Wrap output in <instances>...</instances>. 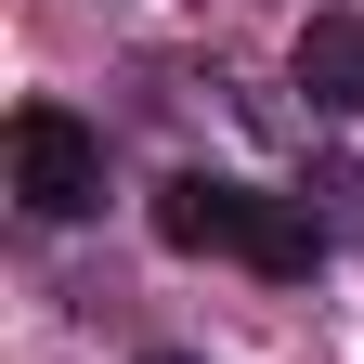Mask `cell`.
Instances as JSON below:
<instances>
[{
  "mask_svg": "<svg viewBox=\"0 0 364 364\" xmlns=\"http://www.w3.org/2000/svg\"><path fill=\"white\" fill-rule=\"evenodd\" d=\"M247 260L260 273H312V260H326V221H312L299 196H260L247 208Z\"/></svg>",
  "mask_w": 364,
  "mask_h": 364,
  "instance_id": "277c9868",
  "label": "cell"
},
{
  "mask_svg": "<svg viewBox=\"0 0 364 364\" xmlns=\"http://www.w3.org/2000/svg\"><path fill=\"white\" fill-rule=\"evenodd\" d=\"M247 182H208V169H182V182H156V235L182 247V260H247Z\"/></svg>",
  "mask_w": 364,
  "mask_h": 364,
  "instance_id": "7a4b0ae2",
  "label": "cell"
},
{
  "mask_svg": "<svg viewBox=\"0 0 364 364\" xmlns=\"http://www.w3.org/2000/svg\"><path fill=\"white\" fill-rule=\"evenodd\" d=\"M14 196H26L39 221H78L91 196H105V144H91L65 105H26V117H14Z\"/></svg>",
  "mask_w": 364,
  "mask_h": 364,
  "instance_id": "6da1fadb",
  "label": "cell"
},
{
  "mask_svg": "<svg viewBox=\"0 0 364 364\" xmlns=\"http://www.w3.org/2000/svg\"><path fill=\"white\" fill-rule=\"evenodd\" d=\"M299 91L326 117H364V14H312L299 26Z\"/></svg>",
  "mask_w": 364,
  "mask_h": 364,
  "instance_id": "3957f363",
  "label": "cell"
},
{
  "mask_svg": "<svg viewBox=\"0 0 364 364\" xmlns=\"http://www.w3.org/2000/svg\"><path fill=\"white\" fill-rule=\"evenodd\" d=\"M144 364H196V351H144Z\"/></svg>",
  "mask_w": 364,
  "mask_h": 364,
  "instance_id": "5b68a950",
  "label": "cell"
}]
</instances>
